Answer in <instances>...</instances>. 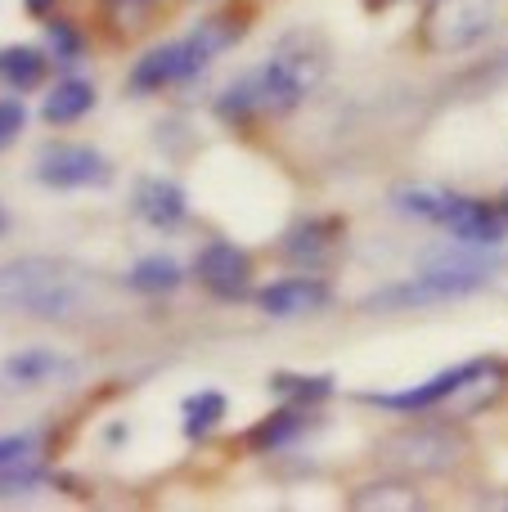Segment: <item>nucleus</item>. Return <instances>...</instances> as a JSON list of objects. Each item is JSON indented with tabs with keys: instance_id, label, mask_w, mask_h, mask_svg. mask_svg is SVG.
<instances>
[{
	"instance_id": "f257e3e1",
	"label": "nucleus",
	"mask_w": 508,
	"mask_h": 512,
	"mask_svg": "<svg viewBox=\"0 0 508 512\" xmlns=\"http://www.w3.org/2000/svg\"><path fill=\"white\" fill-rule=\"evenodd\" d=\"M324 77V50L306 45V36H288L284 45H275L266 63H257L252 72H243L239 81L221 90L216 99V117L225 126H252L257 117H284L320 86Z\"/></svg>"
},
{
	"instance_id": "f03ea898",
	"label": "nucleus",
	"mask_w": 508,
	"mask_h": 512,
	"mask_svg": "<svg viewBox=\"0 0 508 512\" xmlns=\"http://www.w3.org/2000/svg\"><path fill=\"white\" fill-rule=\"evenodd\" d=\"M86 274L50 256H18L0 265V310L36 319H72L86 306Z\"/></svg>"
},
{
	"instance_id": "7ed1b4c3",
	"label": "nucleus",
	"mask_w": 508,
	"mask_h": 512,
	"mask_svg": "<svg viewBox=\"0 0 508 512\" xmlns=\"http://www.w3.org/2000/svg\"><path fill=\"white\" fill-rule=\"evenodd\" d=\"M495 27V0H432L419 23V45L428 54H459L486 41Z\"/></svg>"
},
{
	"instance_id": "20e7f679",
	"label": "nucleus",
	"mask_w": 508,
	"mask_h": 512,
	"mask_svg": "<svg viewBox=\"0 0 508 512\" xmlns=\"http://www.w3.org/2000/svg\"><path fill=\"white\" fill-rule=\"evenodd\" d=\"M464 450V436L450 427H405L383 441V459L405 472H450L464 459Z\"/></svg>"
},
{
	"instance_id": "39448f33",
	"label": "nucleus",
	"mask_w": 508,
	"mask_h": 512,
	"mask_svg": "<svg viewBox=\"0 0 508 512\" xmlns=\"http://www.w3.org/2000/svg\"><path fill=\"white\" fill-rule=\"evenodd\" d=\"M108 158L90 144H45L36 153V180L50 189H86V185H108Z\"/></svg>"
},
{
	"instance_id": "423d86ee",
	"label": "nucleus",
	"mask_w": 508,
	"mask_h": 512,
	"mask_svg": "<svg viewBox=\"0 0 508 512\" xmlns=\"http://www.w3.org/2000/svg\"><path fill=\"white\" fill-rule=\"evenodd\" d=\"M194 274L212 297L239 301V297H248V288H252V256L243 248H234V243H225V239H212L203 252H198Z\"/></svg>"
},
{
	"instance_id": "0eeeda50",
	"label": "nucleus",
	"mask_w": 508,
	"mask_h": 512,
	"mask_svg": "<svg viewBox=\"0 0 508 512\" xmlns=\"http://www.w3.org/2000/svg\"><path fill=\"white\" fill-rule=\"evenodd\" d=\"M477 364L482 360L455 364V369L432 373L428 382H414V387H405V391H374V396H365V400L369 405H378V409H396V414H428V409H446V400L455 396L468 378H473Z\"/></svg>"
},
{
	"instance_id": "6e6552de",
	"label": "nucleus",
	"mask_w": 508,
	"mask_h": 512,
	"mask_svg": "<svg viewBox=\"0 0 508 512\" xmlns=\"http://www.w3.org/2000/svg\"><path fill=\"white\" fill-rule=\"evenodd\" d=\"M333 301V288L315 274H293V279H275L270 288L257 292L261 315L270 319H302V315H320Z\"/></svg>"
},
{
	"instance_id": "1a4fd4ad",
	"label": "nucleus",
	"mask_w": 508,
	"mask_h": 512,
	"mask_svg": "<svg viewBox=\"0 0 508 512\" xmlns=\"http://www.w3.org/2000/svg\"><path fill=\"white\" fill-rule=\"evenodd\" d=\"M441 225L450 230V239L468 243V248H500L508 234L504 207H491V203H482V198H459V194Z\"/></svg>"
},
{
	"instance_id": "9d476101",
	"label": "nucleus",
	"mask_w": 508,
	"mask_h": 512,
	"mask_svg": "<svg viewBox=\"0 0 508 512\" xmlns=\"http://www.w3.org/2000/svg\"><path fill=\"white\" fill-rule=\"evenodd\" d=\"M248 18H252L248 5L221 9V14L203 18V23H198L194 32L185 36V50H189V63H194V72H203L212 59H221L225 50H234V45L248 36Z\"/></svg>"
},
{
	"instance_id": "9b49d317",
	"label": "nucleus",
	"mask_w": 508,
	"mask_h": 512,
	"mask_svg": "<svg viewBox=\"0 0 508 512\" xmlns=\"http://www.w3.org/2000/svg\"><path fill=\"white\" fill-rule=\"evenodd\" d=\"M194 77V63H189L185 41H167V45H153L144 59H135L131 77H126V90L131 95H158V90L176 86V81Z\"/></svg>"
},
{
	"instance_id": "f8f14e48",
	"label": "nucleus",
	"mask_w": 508,
	"mask_h": 512,
	"mask_svg": "<svg viewBox=\"0 0 508 512\" xmlns=\"http://www.w3.org/2000/svg\"><path fill=\"white\" fill-rule=\"evenodd\" d=\"M342 230H347V225H342L338 216L302 221V225H293V230H288V239H284V248H279V252H284V261L302 265V270H315V265H324L333 256Z\"/></svg>"
},
{
	"instance_id": "ddd939ff",
	"label": "nucleus",
	"mask_w": 508,
	"mask_h": 512,
	"mask_svg": "<svg viewBox=\"0 0 508 512\" xmlns=\"http://www.w3.org/2000/svg\"><path fill=\"white\" fill-rule=\"evenodd\" d=\"M185 189L176 180H162V176H149L135 185V216L153 230H171V225L185 221Z\"/></svg>"
},
{
	"instance_id": "4468645a",
	"label": "nucleus",
	"mask_w": 508,
	"mask_h": 512,
	"mask_svg": "<svg viewBox=\"0 0 508 512\" xmlns=\"http://www.w3.org/2000/svg\"><path fill=\"white\" fill-rule=\"evenodd\" d=\"M302 427H306V405H284L261 418V423L243 436V445H248L252 454H279L284 445H293L297 436H302Z\"/></svg>"
},
{
	"instance_id": "2eb2a0df",
	"label": "nucleus",
	"mask_w": 508,
	"mask_h": 512,
	"mask_svg": "<svg viewBox=\"0 0 508 512\" xmlns=\"http://www.w3.org/2000/svg\"><path fill=\"white\" fill-rule=\"evenodd\" d=\"M500 391H504V369L495 360H482L473 378H468L464 387H459L455 396L446 400V414L450 418H473L477 409L495 405V400H500Z\"/></svg>"
},
{
	"instance_id": "dca6fc26",
	"label": "nucleus",
	"mask_w": 508,
	"mask_h": 512,
	"mask_svg": "<svg viewBox=\"0 0 508 512\" xmlns=\"http://www.w3.org/2000/svg\"><path fill=\"white\" fill-rule=\"evenodd\" d=\"M90 108H95V86H90V81H81V77H63L59 86L45 95L41 117L50 126H68V122H81Z\"/></svg>"
},
{
	"instance_id": "f3484780",
	"label": "nucleus",
	"mask_w": 508,
	"mask_h": 512,
	"mask_svg": "<svg viewBox=\"0 0 508 512\" xmlns=\"http://www.w3.org/2000/svg\"><path fill=\"white\" fill-rule=\"evenodd\" d=\"M45 68H50V59H45L41 50H32V45H5V50H0V81H5L14 95H27V90L41 86Z\"/></svg>"
},
{
	"instance_id": "a211bd4d",
	"label": "nucleus",
	"mask_w": 508,
	"mask_h": 512,
	"mask_svg": "<svg viewBox=\"0 0 508 512\" xmlns=\"http://www.w3.org/2000/svg\"><path fill=\"white\" fill-rule=\"evenodd\" d=\"M450 203H455V194L450 189H437V185H401L392 189V207L401 216H414V221H446Z\"/></svg>"
},
{
	"instance_id": "6ab92c4d",
	"label": "nucleus",
	"mask_w": 508,
	"mask_h": 512,
	"mask_svg": "<svg viewBox=\"0 0 508 512\" xmlns=\"http://www.w3.org/2000/svg\"><path fill=\"white\" fill-rule=\"evenodd\" d=\"M54 373H68V360H59V355L45 351V346H27V351L5 360V378L18 382V387H41Z\"/></svg>"
},
{
	"instance_id": "aec40b11",
	"label": "nucleus",
	"mask_w": 508,
	"mask_h": 512,
	"mask_svg": "<svg viewBox=\"0 0 508 512\" xmlns=\"http://www.w3.org/2000/svg\"><path fill=\"white\" fill-rule=\"evenodd\" d=\"M351 508H360V512H374V508H383V512H410V508H423V495L414 486H405V481H374V486H360L356 495L347 499Z\"/></svg>"
},
{
	"instance_id": "412c9836",
	"label": "nucleus",
	"mask_w": 508,
	"mask_h": 512,
	"mask_svg": "<svg viewBox=\"0 0 508 512\" xmlns=\"http://www.w3.org/2000/svg\"><path fill=\"white\" fill-rule=\"evenodd\" d=\"M180 279H185L180 261H171V256H162V252H153V256H144V261H135V270L126 274V283H131L135 292H149V297L176 292Z\"/></svg>"
},
{
	"instance_id": "4be33fe9",
	"label": "nucleus",
	"mask_w": 508,
	"mask_h": 512,
	"mask_svg": "<svg viewBox=\"0 0 508 512\" xmlns=\"http://www.w3.org/2000/svg\"><path fill=\"white\" fill-rule=\"evenodd\" d=\"M270 391L288 405H320V400L333 396V378L320 373V378H297V373H275L270 378Z\"/></svg>"
},
{
	"instance_id": "5701e85b",
	"label": "nucleus",
	"mask_w": 508,
	"mask_h": 512,
	"mask_svg": "<svg viewBox=\"0 0 508 512\" xmlns=\"http://www.w3.org/2000/svg\"><path fill=\"white\" fill-rule=\"evenodd\" d=\"M221 418H225V396H221V391H198V396L185 400V436H189V441L212 436Z\"/></svg>"
},
{
	"instance_id": "b1692460",
	"label": "nucleus",
	"mask_w": 508,
	"mask_h": 512,
	"mask_svg": "<svg viewBox=\"0 0 508 512\" xmlns=\"http://www.w3.org/2000/svg\"><path fill=\"white\" fill-rule=\"evenodd\" d=\"M41 463V432H5L0 436V472H23Z\"/></svg>"
},
{
	"instance_id": "393cba45",
	"label": "nucleus",
	"mask_w": 508,
	"mask_h": 512,
	"mask_svg": "<svg viewBox=\"0 0 508 512\" xmlns=\"http://www.w3.org/2000/svg\"><path fill=\"white\" fill-rule=\"evenodd\" d=\"M45 36H50L54 63H77L81 54H86V36H81V32H77V23H68V18H50Z\"/></svg>"
},
{
	"instance_id": "a878e982",
	"label": "nucleus",
	"mask_w": 508,
	"mask_h": 512,
	"mask_svg": "<svg viewBox=\"0 0 508 512\" xmlns=\"http://www.w3.org/2000/svg\"><path fill=\"white\" fill-rule=\"evenodd\" d=\"M41 486H45L41 463H36V468H23V472H0V499L32 495V490H41Z\"/></svg>"
},
{
	"instance_id": "bb28decb",
	"label": "nucleus",
	"mask_w": 508,
	"mask_h": 512,
	"mask_svg": "<svg viewBox=\"0 0 508 512\" xmlns=\"http://www.w3.org/2000/svg\"><path fill=\"white\" fill-rule=\"evenodd\" d=\"M27 122V108L23 99H0V149H9V144L18 140V131H23Z\"/></svg>"
},
{
	"instance_id": "cd10ccee",
	"label": "nucleus",
	"mask_w": 508,
	"mask_h": 512,
	"mask_svg": "<svg viewBox=\"0 0 508 512\" xmlns=\"http://www.w3.org/2000/svg\"><path fill=\"white\" fill-rule=\"evenodd\" d=\"M23 5H27V14L45 18V14H50V9H54V0H23Z\"/></svg>"
},
{
	"instance_id": "c85d7f7f",
	"label": "nucleus",
	"mask_w": 508,
	"mask_h": 512,
	"mask_svg": "<svg viewBox=\"0 0 508 512\" xmlns=\"http://www.w3.org/2000/svg\"><path fill=\"white\" fill-rule=\"evenodd\" d=\"M104 441H108V445H122V441H126V427H122V423H113V427L104 432Z\"/></svg>"
},
{
	"instance_id": "c756f323",
	"label": "nucleus",
	"mask_w": 508,
	"mask_h": 512,
	"mask_svg": "<svg viewBox=\"0 0 508 512\" xmlns=\"http://www.w3.org/2000/svg\"><path fill=\"white\" fill-rule=\"evenodd\" d=\"M491 508H508V495H495V499H486Z\"/></svg>"
},
{
	"instance_id": "7c9ffc66",
	"label": "nucleus",
	"mask_w": 508,
	"mask_h": 512,
	"mask_svg": "<svg viewBox=\"0 0 508 512\" xmlns=\"http://www.w3.org/2000/svg\"><path fill=\"white\" fill-rule=\"evenodd\" d=\"M5 230H9V216H5V207H0V239H5Z\"/></svg>"
},
{
	"instance_id": "2f4dec72",
	"label": "nucleus",
	"mask_w": 508,
	"mask_h": 512,
	"mask_svg": "<svg viewBox=\"0 0 508 512\" xmlns=\"http://www.w3.org/2000/svg\"><path fill=\"white\" fill-rule=\"evenodd\" d=\"M500 207H504V216H508V189H504V198H500Z\"/></svg>"
}]
</instances>
